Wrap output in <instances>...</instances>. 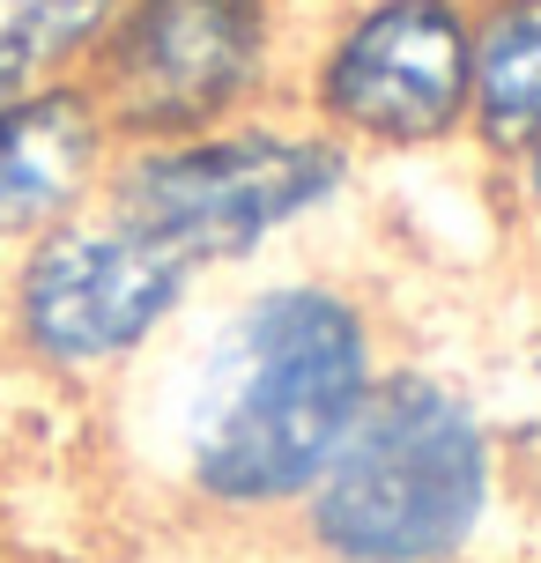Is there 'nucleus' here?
I'll use <instances>...</instances> for the list:
<instances>
[{"mask_svg":"<svg viewBox=\"0 0 541 563\" xmlns=\"http://www.w3.org/2000/svg\"><path fill=\"white\" fill-rule=\"evenodd\" d=\"M483 394L430 364H378L356 422L327 452L297 527L327 563H453L497 505Z\"/></svg>","mask_w":541,"mask_h":563,"instance_id":"obj_2","label":"nucleus"},{"mask_svg":"<svg viewBox=\"0 0 541 563\" xmlns=\"http://www.w3.org/2000/svg\"><path fill=\"white\" fill-rule=\"evenodd\" d=\"M386 364L371 305L334 275H267L208 311L156 430L186 497L230 519L297 511Z\"/></svg>","mask_w":541,"mask_h":563,"instance_id":"obj_1","label":"nucleus"},{"mask_svg":"<svg viewBox=\"0 0 541 563\" xmlns=\"http://www.w3.org/2000/svg\"><path fill=\"white\" fill-rule=\"evenodd\" d=\"M119 0H0V97L75 82Z\"/></svg>","mask_w":541,"mask_h":563,"instance_id":"obj_9","label":"nucleus"},{"mask_svg":"<svg viewBox=\"0 0 541 563\" xmlns=\"http://www.w3.org/2000/svg\"><path fill=\"white\" fill-rule=\"evenodd\" d=\"M512 178H519V200H527V208L541 216V141H534V148H527V156L512 164Z\"/></svg>","mask_w":541,"mask_h":563,"instance_id":"obj_11","label":"nucleus"},{"mask_svg":"<svg viewBox=\"0 0 541 563\" xmlns=\"http://www.w3.org/2000/svg\"><path fill=\"white\" fill-rule=\"evenodd\" d=\"M275 45V0H119L82 89L119 148L208 134L267 104Z\"/></svg>","mask_w":541,"mask_h":563,"instance_id":"obj_5","label":"nucleus"},{"mask_svg":"<svg viewBox=\"0 0 541 563\" xmlns=\"http://www.w3.org/2000/svg\"><path fill=\"white\" fill-rule=\"evenodd\" d=\"M483 416H489V438H497V460L534 467L541 460V334L505 364V386L483 400Z\"/></svg>","mask_w":541,"mask_h":563,"instance_id":"obj_10","label":"nucleus"},{"mask_svg":"<svg viewBox=\"0 0 541 563\" xmlns=\"http://www.w3.org/2000/svg\"><path fill=\"white\" fill-rule=\"evenodd\" d=\"M112 156H119V134L104 126L82 75L0 97V253H15L37 230L89 208L104 194Z\"/></svg>","mask_w":541,"mask_h":563,"instance_id":"obj_7","label":"nucleus"},{"mask_svg":"<svg viewBox=\"0 0 541 563\" xmlns=\"http://www.w3.org/2000/svg\"><path fill=\"white\" fill-rule=\"evenodd\" d=\"M467 134L497 164L541 141V0H489L467 15Z\"/></svg>","mask_w":541,"mask_h":563,"instance_id":"obj_8","label":"nucleus"},{"mask_svg":"<svg viewBox=\"0 0 541 563\" xmlns=\"http://www.w3.org/2000/svg\"><path fill=\"white\" fill-rule=\"evenodd\" d=\"M194 297V267H178L119 208L89 200L67 223L37 230L30 245L8 253L0 327L30 371H45L59 386H97V378H126L134 364H148L178 334Z\"/></svg>","mask_w":541,"mask_h":563,"instance_id":"obj_4","label":"nucleus"},{"mask_svg":"<svg viewBox=\"0 0 541 563\" xmlns=\"http://www.w3.org/2000/svg\"><path fill=\"white\" fill-rule=\"evenodd\" d=\"M305 119L342 148L416 156L467 134V8L460 0H364L327 30Z\"/></svg>","mask_w":541,"mask_h":563,"instance_id":"obj_6","label":"nucleus"},{"mask_svg":"<svg viewBox=\"0 0 541 563\" xmlns=\"http://www.w3.org/2000/svg\"><path fill=\"white\" fill-rule=\"evenodd\" d=\"M349 178H356V148L319 134L312 119L245 112L208 134L119 148L97 200L208 282L253 267L297 223L327 216L349 194Z\"/></svg>","mask_w":541,"mask_h":563,"instance_id":"obj_3","label":"nucleus"}]
</instances>
